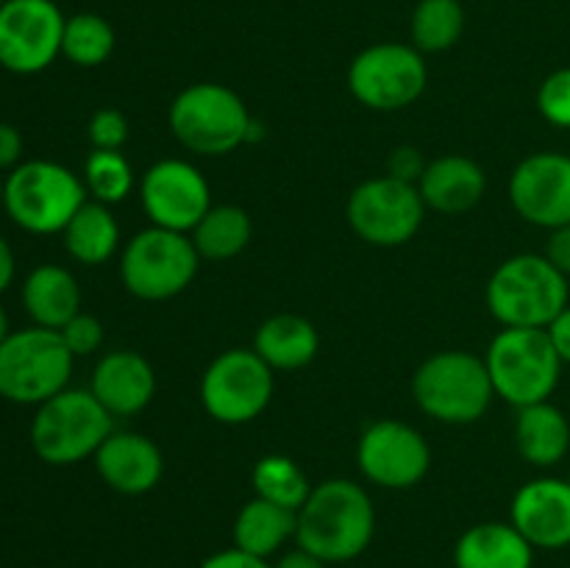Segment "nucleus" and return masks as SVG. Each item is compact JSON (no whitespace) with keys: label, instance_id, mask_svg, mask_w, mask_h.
Wrapping results in <instances>:
<instances>
[{"label":"nucleus","instance_id":"30","mask_svg":"<svg viewBox=\"0 0 570 568\" xmlns=\"http://www.w3.org/2000/svg\"><path fill=\"white\" fill-rule=\"evenodd\" d=\"M115 28L109 20L92 11L67 17L65 37H61V56L76 67H100L115 53Z\"/></svg>","mask_w":570,"mask_h":568},{"label":"nucleus","instance_id":"37","mask_svg":"<svg viewBox=\"0 0 570 568\" xmlns=\"http://www.w3.org/2000/svg\"><path fill=\"white\" fill-rule=\"evenodd\" d=\"M22 156V134L11 123H0V173L14 170Z\"/></svg>","mask_w":570,"mask_h":568},{"label":"nucleus","instance_id":"16","mask_svg":"<svg viewBox=\"0 0 570 568\" xmlns=\"http://www.w3.org/2000/svg\"><path fill=\"white\" fill-rule=\"evenodd\" d=\"M510 200L518 215L540 228L570 223V156L540 150L527 156L510 176Z\"/></svg>","mask_w":570,"mask_h":568},{"label":"nucleus","instance_id":"33","mask_svg":"<svg viewBox=\"0 0 570 568\" xmlns=\"http://www.w3.org/2000/svg\"><path fill=\"white\" fill-rule=\"evenodd\" d=\"M128 117L122 115L120 109H98L92 117H89V143H92L95 150H120L122 145L128 143Z\"/></svg>","mask_w":570,"mask_h":568},{"label":"nucleus","instance_id":"38","mask_svg":"<svg viewBox=\"0 0 570 568\" xmlns=\"http://www.w3.org/2000/svg\"><path fill=\"white\" fill-rule=\"evenodd\" d=\"M546 256H549V262L557 271L570 276V223L551 232L549 245H546Z\"/></svg>","mask_w":570,"mask_h":568},{"label":"nucleus","instance_id":"28","mask_svg":"<svg viewBox=\"0 0 570 568\" xmlns=\"http://www.w3.org/2000/svg\"><path fill=\"white\" fill-rule=\"evenodd\" d=\"M250 484H254V493L259 499L295 512L301 510V505L309 499L312 488H315V484H309L304 468L287 454H265L262 460H256Z\"/></svg>","mask_w":570,"mask_h":568},{"label":"nucleus","instance_id":"12","mask_svg":"<svg viewBox=\"0 0 570 568\" xmlns=\"http://www.w3.org/2000/svg\"><path fill=\"white\" fill-rule=\"evenodd\" d=\"M429 81L426 61L415 45L379 42L354 56L348 67V89L362 106L376 111H399L415 104Z\"/></svg>","mask_w":570,"mask_h":568},{"label":"nucleus","instance_id":"26","mask_svg":"<svg viewBox=\"0 0 570 568\" xmlns=\"http://www.w3.org/2000/svg\"><path fill=\"white\" fill-rule=\"evenodd\" d=\"M61 237H65V248L72 259L95 267L115 256L117 245H120V226H117V217L111 215V206L89 198L72 215Z\"/></svg>","mask_w":570,"mask_h":568},{"label":"nucleus","instance_id":"27","mask_svg":"<svg viewBox=\"0 0 570 568\" xmlns=\"http://www.w3.org/2000/svg\"><path fill=\"white\" fill-rule=\"evenodd\" d=\"M189 237H193L200 259L226 262L248 248L250 237H254V223H250V215L243 206L220 204L212 206L200 217V223L189 232Z\"/></svg>","mask_w":570,"mask_h":568},{"label":"nucleus","instance_id":"1","mask_svg":"<svg viewBox=\"0 0 570 568\" xmlns=\"http://www.w3.org/2000/svg\"><path fill=\"white\" fill-rule=\"evenodd\" d=\"M376 535V507L362 484L351 479H326L315 484L298 510L295 543L328 566L351 562Z\"/></svg>","mask_w":570,"mask_h":568},{"label":"nucleus","instance_id":"39","mask_svg":"<svg viewBox=\"0 0 570 568\" xmlns=\"http://www.w3.org/2000/svg\"><path fill=\"white\" fill-rule=\"evenodd\" d=\"M546 332H549L551 345L560 354L562 365H570V304L546 326Z\"/></svg>","mask_w":570,"mask_h":568},{"label":"nucleus","instance_id":"6","mask_svg":"<svg viewBox=\"0 0 570 568\" xmlns=\"http://www.w3.org/2000/svg\"><path fill=\"white\" fill-rule=\"evenodd\" d=\"M87 200L83 178L59 161H22L6 176L3 209L31 234H61Z\"/></svg>","mask_w":570,"mask_h":568},{"label":"nucleus","instance_id":"9","mask_svg":"<svg viewBox=\"0 0 570 568\" xmlns=\"http://www.w3.org/2000/svg\"><path fill=\"white\" fill-rule=\"evenodd\" d=\"M200 254L193 237L150 226L134 234L120 256L122 287L142 301H167L181 295L198 276Z\"/></svg>","mask_w":570,"mask_h":568},{"label":"nucleus","instance_id":"19","mask_svg":"<svg viewBox=\"0 0 570 568\" xmlns=\"http://www.w3.org/2000/svg\"><path fill=\"white\" fill-rule=\"evenodd\" d=\"M89 390L109 410L111 418L137 415L156 395L154 365L139 351H109L95 365Z\"/></svg>","mask_w":570,"mask_h":568},{"label":"nucleus","instance_id":"31","mask_svg":"<svg viewBox=\"0 0 570 568\" xmlns=\"http://www.w3.org/2000/svg\"><path fill=\"white\" fill-rule=\"evenodd\" d=\"M83 187L89 198L111 206L126 200L134 187V167L122 150H92L83 161Z\"/></svg>","mask_w":570,"mask_h":568},{"label":"nucleus","instance_id":"14","mask_svg":"<svg viewBox=\"0 0 570 568\" xmlns=\"http://www.w3.org/2000/svg\"><path fill=\"white\" fill-rule=\"evenodd\" d=\"M356 462L367 482L384 490H410L432 468V449L415 427L384 418L362 432Z\"/></svg>","mask_w":570,"mask_h":568},{"label":"nucleus","instance_id":"2","mask_svg":"<svg viewBox=\"0 0 570 568\" xmlns=\"http://www.w3.org/2000/svg\"><path fill=\"white\" fill-rule=\"evenodd\" d=\"M568 306V276L546 254H515L488 282V310L504 329H546Z\"/></svg>","mask_w":570,"mask_h":568},{"label":"nucleus","instance_id":"7","mask_svg":"<svg viewBox=\"0 0 570 568\" xmlns=\"http://www.w3.org/2000/svg\"><path fill=\"white\" fill-rule=\"evenodd\" d=\"M490 382L512 407L549 401L560 384L562 360L546 329H501L484 354Z\"/></svg>","mask_w":570,"mask_h":568},{"label":"nucleus","instance_id":"43","mask_svg":"<svg viewBox=\"0 0 570 568\" xmlns=\"http://www.w3.org/2000/svg\"><path fill=\"white\" fill-rule=\"evenodd\" d=\"M3 193H6V178L3 173H0V206H3Z\"/></svg>","mask_w":570,"mask_h":568},{"label":"nucleus","instance_id":"44","mask_svg":"<svg viewBox=\"0 0 570 568\" xmlns=\"http://www.w3.org/2000/svg\"><path fill=\"white\" fill-rule=\"evenodd\" d=\"M6 3V0H0V6H3Z\"/></svg>","mask_w":570,"mask_h":568},{"label":"nucleus","instance_id":"18","mask_svg":"<svg viewBox=\"0 0 570 568\" xmlns=\"http://www.w3.org/2000/svg\"><path fill=\"white\" fill-rule=\"evenodd\" d=\"M95 471L115 493L142 496L159 484L165 457L159 445L139 432H111L95 451Z\"/></svg>","mask_w":570,"mask_h":568},{"label":"nucleus","instance_id":"34","mask_svg":"<svg viewBox=\"0 0 570 568\" xmlns=\"http://www.w3.org/2000/svg\"><path fill=\"white\" fill-rule=\"evenodd\" d=\"M59 334L72 356H89L104 345V323L89 312H78L76 317H70L59 329Z\"/></svg>","mask_w":570,"mask_h":568},{"label":"nucleus","instance_id":"11","mask_svg":"<svg viewBox=\"0 0 570 568\" xmlns=\"http://www.w3.org/2000/svg\"><path fill=\"white\" fill-rule=\"evenodd\" d=\"M348 226L360 239L376 248L404 245L421 232L426 204L417 184L401 182L393 176L367 178L351 193L345 206Z\"/></svg>","mask_w":570,"mask_h":568},{"label":"nucleus","instance_id":"32","mask_svg":"<svg viewBox=\"0 0 570 568\" xmlns=\"http://www.w3.org/2000/svg\"><path fill=\"white\" fill-rule=\"evenodd\" d=\"M538 109L551 126L570 128V67L554 70L540 84Z\"/></svg>","mask_w":570,"mask_h":568},{"label":"nucleus","instance_id":"4","mask_svg":"<svg viewBox=\"0 0 570 568\" xmlns=\"http://www.w3.org/2000/svg\"><path fill=\"white\" fill-rule=\"evenodd\" d=\"M254 115L245 100L226 84L200 81L173 98L170 131L184 148L200 156H226L239 145H248V128Z\"/></svg>","mask_w":570,"mask_h":568},{"label":"nucleus","instance_id":"8","mask_svg":"<svg viewBox=\"0 0 570 568\" xmlns=\"http://www.w3.org/2000/svg\"><path fill=\"white\" fill-rule=\"evenodd\" d=\"M76 356L56 329H20L0 345V395L11 404L39 407L67 388Z\"/></svg>","mask_w":570,"mask_h":568},{"label":"nucleus","instance_id":"23","mask_svg":"<svg viewBox=\"0 0 570 568\" xmlns=\"http://www.w3.org/2000/svg\"><path fill=\"white\" fill-rule=\"evenodd\" d=\"M254 351L273 371H298L321 351L315 323L293 312H278L259 323L254 334Z\"/></svg>","mask_w":570,"mask_h":568},{"label":"nucleus","instance_id":"22","mask_svg":"<svg viewBox=\"0 0 570 568\" xmlns=\"http://www.w3.org/2000/svg\"><path fill=\"white\" fill-rule=\"evenodd\" d=\"M22 306L33 326L59 332L70 317L81 312V287L67 267L39 265L22 284Z\"/></svg>","mask_w":570,"mask_h":568},{"label":"nucleus","instance_id":"15","mask_svg":"<svg viewBox=\"0 0 570 568\" xmlns=\"http://www.w3.org/2000/svg\"><path fill=\"white\" fill-rule=\"evenodd\" d=\"M139 200L150 226L189 234L212 209V189L195 165L184 159H161L145 170Z\"/></svg>","mask_w":570,"mask_h":568},{"label":"nucleus","instance_id":"13","mask_svg":"<svg viewBox=\"0 0 570 568\" xmlns=\"http://www.w3.org/2000/svg\"><path fill=\"white\" fill-rule=\"evenodd\" d=\"M65 22L53 0H6L0 6V67L17 76L48 70L61 56Z\"/></svg>","mask_w":570,"mask_h":568},{"label":"nucleus","instance_id":"5","mask_svg":"<svg viewBox=\"0 0 570 568\" xmlns=\"http://www.w3.org/2000/svg\"><path fill=\"white\" fill-rule=\"evenodd\" d=\"M111 432L115 418L95 399L92 390L65 388L33 412L31 449L48 466H76L95 457Z\"/></svg>","mask_w":570,"mask_h":568},{"label":"nucleus","instance_id":"36","mask_svg":"<svg viewBox=\"0 0 570 568\" xmlns=\"http://www.w3.org/2000/svg\"><path fill=\"white\" fill-rule=\"evenodd\" d=\"M198 568H273V566L267 560H262V557H254L248 555V551L232 546V549H223V551H215V555H209Z\"/></svg>","mask_w":570,"mask_h":568},{"label":"nucleus","instance_id":"10","mask_svg":"<svg viewBox=\"0 0 570 568\" xmlns=\"http://www.w3.org/2000/svg\"><path fill=\"white\" fill-rule=\"evenodd\" d=\"M273 399V368L254 349H228L200 379V404L226 427L250 423Z\"/></svg>","mask_w":570,"mask_h":568},{"label":"nucleus","instance_id":"25","mask_svg":"<svg viewBox=\"0 0 570 568\" xmlns=\"http://www.w3.org/2000/svg\"><path fill=\"white\" fill-rule=\"evenodd\" d=\"M295 527H298V512L254 496L234 518V546L267 560L282 551L289 538H295Z\"/></svg>","mask_w":570,"mask_h":568},{"label":"nucleus","instance_id":"21","mask_svg":"<svg viewBox=\"0 0 570 568\" xmlns=\"http://www.w3.org/2000/svg\"><path fill=\"white\" fill-rule=\"evenodd\" d=\"M534 546L512 521H484L465 529L454 546V568H532Z\"/></svg>","mask_w":570,"mask_h":568},{"label":"nucleus","instance_id":"41","mask_svg":"<svg viewBox=\"0 0 570 568\" xmlns=\"http://www.w3.org/2000/svg\"><path fill=\"white\" fill-rule=\"evenodd\" d=\"M11 278H14V254H11V245L0 234V293L9 287Z\"/></svg>","mask_w":570,"mask_h":568},{"label":"nucleus","instance_id":"42","mask_svg":"<svg viewBox=\"0 0 570 568\" xmlns=\"http://www.w3.org/2000/svg\"><path fill=\"white\" fill-rule=\"evenodd\" d=\"M9 334H11V329H9V315H6L3 304H0V345L6 343V337H9Z\"/></svg>","mask_w":570,"mask_h":568},{"label":"nucleus","instance_id":"35","mask_svg":"<svg viewBox=\"0 0 570 568\" xmlns=\"http://www.w3.org/2000/svg\"><path fill=\"white\" fill-rule=\"evenodd\" d=\"M423 170H426V161H423L421 154H417L415 148H410V145H401V148H395L393 154L387 156V176L401 178V182H421Z\"/></svg>","mask_w":570,"mask_h":568},{"label":"nucleus","instance_id":"17","mask_svg":"<svg viewBox=\"0 0 570 568\" xmlns=\"http://www.w3.org/2000/svg\"><path fill=\"white\" fill-rule=\"evenodd\" d=\"M510 521L534 549L557 551L570 546V482L540 477L512 496Z\"/></svg>","mask_w":570,"mask_h":568},{"label":"nucleus","instance_id":"24","mask_svg":"<svg viewBox=\"0 0 570 568\" xmlns=\"http://www.w3.org/2000/svg\"><path fill=\"white\" fill-rule=\"evenodd\" d=\"M515 445L527 462L551 468L566 460L570 449V421L551 401H538L518 410Z\"/></svg>","mask_w":570,"mask_h":568},{"label":"nucleus","instance_id":"29","mask_svg":"<svg viewBox=\"0 0 570 568\" xmlns=\"http://www.w3.org/2000/svg\"><path fill=\"white\" fill-rule=\"evenodd\" d=\"M465 31V9L460 0H421L412 11V45L421 53H443L454 48Z\"/></svg>","mask_w":570,"mask_h":568},{"label":"nucleus","instance_id":"40","mask_svg":"<svg viewBox=\"0 0 570 568\" xmlns=\"http://www.w3.org/2000/svg\"><path fill=\"white\" fill-rule=\"evenodd\" d=\"M326 566H328V562H323L321 557H315L312 551L295 546L293 551H284V555L278 557V562L273 568H326Z\"/></svg>","mask_w":570,"mask_h":568},{"label":"nucleus","instance_id":"3","mask_svg":"<svg viewBox=\"0 0 570 568\" xmlns=\"http://www.w3.org/2000/svg\"><path fill=\"white\" fill-rule=\"evenodd\" d=\"M495 390L484 356L468 351H440L412 376V399L434 421L465 427L490 410Z\"/></svg>","mask_w":570,"mask_h":568},{"label":"nucleus","instance_id":"20","mask_svg":"<svg viewBox=\"0 0 570 568\" xmlns=\"http://www.w3.org/2000/svg\"><path fill=\"white\" fill-rule=\"evenodd\" d=\"M417 189L429 209L443 212V215H465L488 193V176L479 161L449 154L429 161Z\"/></svg>","mask_w":570,"mask_h":568}]
</instances>
